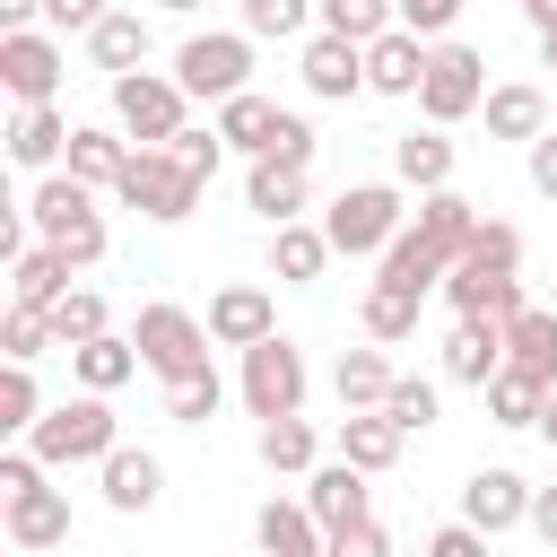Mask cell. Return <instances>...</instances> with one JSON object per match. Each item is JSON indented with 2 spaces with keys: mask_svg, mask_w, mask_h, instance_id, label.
I'll return each mask as SVG.
<instances>
[{
  "mask_svg": "<svg viewBox=\"0 0 557 557\" xmlns=\"http://www.w3.org/2000/svg\"><path fill=\"white\" fill-rule=\"evenodd\" d=\"M174 157H183V165L209 183V174L226 165V131H218V122H209V131H183V139H174Z\"/></svg>",
  "mask_w": 557,
  "mask_h": 557,
  "instance_id": "obj_46",
  "label": "cell"
},
{
  "mask_svg": "<svg viewBox=\"0 0 557 557\" xmlns=\"http://www.w3.org/2000/svg\"><path fill=\"white\" fill-rule=\"evenodd\" d=\"M70 374H78V392H122V383L139 374V339L96 331V339H78V348H70Z\"/></svg>",
  "mask_w": 557,
  "mask_h": 557,
  "instance_id": "obj_28",
  "label": "cell"
},
{
  "mask_svg": "<svg viewBox=\"0 0 557 557\" xmlns=\"http://www.w3.org/2000/svg\"><path fill=\"white\" fill-rule=\"evenodd\" d=\"M305 174H313V165L252 157V165H244V209H252L261 226H296V218H305Z\"/></svg>",
  "mask_w": 557,
  "mask_h": 557,
  "instance_id": "obj_19",
  "label": "cell"
},
{
  "mask_svg": "<svg viewBox=\"0 0 557 557\" xmlns=\"http://www.w3.org/2000/svg\"><path fill=\"white\" fill-rule=\"evenodd\" d=\"M479 400H487V418H496V426H513V435H522V426H540V409H548V383H531V374H513V366H505V374H496Z\"/></svg>",
  "mask_w": 557,
  "mask_h": 557,
  "instance_id": "obj_36",
  "label": "cell"
},
{
  "mask_svg": "<svg viewBox=\"0 0 557 557\" xmlns=\"http://www.w3.org/2000/svg\"><path fill=\"white\" fill-rule=\"evenodd\" d=\"M487 278H522V226H505V218H479V226H470V244H461V261H453V278H444V305L461 313Z\"/></svg>",
  "mask_w": 557,
  "mask_h": 557,
  "instance_id": "obj_12",
  "label": "cell"
},
{
  "mask_svg": "<svg viewBox=\"0 0 557 557\" xmlns=\"http://www.w3.org/2000/svg\"><path fill=\"white\" fill-rule=\"evenodd\" d=\"M26 218H35V244H61L78 270H96L104 261V209H96V183H78L70 165H52V174H35V191H26Z\"/></svg>",
  "mask_w": 557,
  "mask_h": 557,
  "instance_id": "obj_1",
  "label": "cell"
},
{
  "mask_svg": "<svg viewBox=\"0 0 557 557\" xmlns=\"http://www.w3.org/2000/svg\"><path fill=\"white\" fill-rule=\"evenodd\" d=\"M9 26H44V0H0V35Z\"/></svg>",
  "mask_w": 557,
  "mask_h": 557,
  "instance_id": "obj_52",
  "label": "cell"
},
{
  "mask_svg": "<svg viewBox=\"0 0 557 557\" xmlns=\"http://www.w3.org/2000/svg\"><path fill=\"white\" fill-rule=\"evenodd\" d=\"M522 165H531V191H540V200H557V131H540V139L522 148Z\"/></svg>",
  "mask_w": 557,
  "mask_h": 557,
  "instance_id": "obj_50",
  "label": "cell"
},
{
  "mask_svg": "<svg viewBox=\"0 0 557 557\" xmlns=\"http://www.w3.org/2000/svg\"><path fill=\"white\" fill-rule=\"evenodd\" d=\"M96 331H113V322H104V296H96V287H70V296L52 305V339L78 348V339H96Z\"/></svg>",
  "mask_w": 557,
  "mask_h": 557,
  "instance_id": "obj_43",
  "label": "cell"
},
{
  "mask_svg": "<svg viewBox=\"0 0 557 557\" xmlns=\"http://www.w3.org/2000/svg\"><path fill=\"white\" fill-rule=\"evenodd\" d=\"M531 531L557 548V487H531Z\"/></svg>",
  "mask_w": 557,
  "mask_h": 557,
  "instance_id": "obj_51",
  "label": "cell"
},
{
  "mask_svg": "<svg viewBox=\"0 0 557 557\" xmlns=\"http://www.w3.org/2000/svg\"><path fill=\"white\" fill-rule=\"evenodd\" d=\"M305 505H313L322 531H348V522L374 513V487H366L357 461H313V470H305Z\"/></svg>",
  "mask_w": 557,
  "mask_h": 557,
  "instance_id": "obj_16",
  "label": "cell"
},
{
  "mask_svg": "<svg viewBox=\"0 0 557 557\" xmlns=\"http://www.w3.org/2000/svg\"><path fill=\"white\" fill-rule=\"evenodd\" d=\"M52 400H44V383H35V366H0V435H35V418H44Z\"/></svg>",
  "mask_w": 557,
  "mask_h": 557,
  "instance_id": "obj_37",
  "label": "cell"
},
{
  "mask_svg": "<svg viewBox=\"0 0 557 557\" xmlns=\"http://www.w3.org/2000/svg\"><path fill=\"white\" fill-rule=\"evenodd\" d=\"M191 96L174 70H122L113 78V131H131V148H174L191 122Z\"/></svg>",
  "mask_w": 557,
  "mask_h": 557,
  "instance_id": "obj_5",
  "label": "cell"
},
{
  "mask_svg": "<svg viewBox=\"0 0 557 557\" xmlns=\"http://www.w3.org/2000/svg\"><path fill=\"white\" fill-rule=\"evenodd\" d=\"M400 226H409L400 183H339V200L322 209V235H331V252H348V261H383Z\"/></svg>",
  "mask_w": 557,
  "mask_h": 557,
  "instance_id": "obj_3",
  "label": "cell"
},
{
  "mask_svg": "<svg viewBox=\"0 0 557 557\" xmlns=\"http://www.w3.org/2000/svg\"><path fill=\"white\" fill-rule=\"evenodd\" d=\"M322 557H392V531L366 513V522H348V531H331V548Z\"/></svg>",
  "mask_w": 557,
  "mask_h": 557,
  "instance_id": "obj_47",
  "label": "cell"
},
{
  "mask_svg": "<svg viewBox=\"0 0 557 557\" xmlns=\"http://www.w3.org/2000/svg\"><path fill=\"white\" fill-rule=\"evenodd\" d=\"M218 131H226V148H235V157H261V148H270V131H278V104H270L261 87H244V96H226V104H218Z\"/></svg>",
  "mask_w": 557,
  "mask_h": 557,
  "instance_id": "obj_35",
  "label": "cell"
},
{
  "mask_svg": "<svg viewBox=\"0 0 557 557\" xmlns=\"http://www.w3.org/2000/svg\"><path fill=\"white\" fill-rule=\"evenodd\" d=\"M270 331H278L270 287L244 278V287H218V296H209V339H218V348H252V339H270Z\"/></svg>",
  "mask_w": 557,
  "mask_h": 557,
  "instance_id": "obj_20",
  "label": "cell"
},
{
  "mask_svg": "<svg viewBox=\"0 0 557 557\" xmlns=\"http://www.w3.org/2000/svg\"><path fill=\"white\" fill-rule=\"evenodd\" d=\"M322 26L348 35V44H374V35L400 26V0H322Z\"/></svg>",
  "mask_w": 557,
  "mask_h": 557,
  "instance_id": "obj_38",
  "label": "cell"
},
{
  "mask_svg": "<svg viewBox=\"0 0 557 557\" xmlns=\"http://www.w3.org/2000/svg\"><path fill=\"white\" fill-rule=\"evenodd\" d=\"M331 383H339V409H383V392H392L400 374H392L383 339H366V348H348V357H339V374H331Z\"/></svg>",
  "mask_w": 557,
  "mask_h": 557,
  "instance_id": "obj_34",
  "label": "cell"
},
{
  "mask_svg": "<svg viewBox=\"0 0 557 557\" xmlns=\"http://www.w3.org/2000/svg\"><path fill=\"white\" fill-rule=\"evenodd\" d=\"M261 470H278V479H305L313 461H322V435H313V418L296 409V418H261Z\"/></svg>",
  "mask_w": 557,
  "mask_h": 557,
  "instance_id": "obj_32",
  "label": "cell"
},
{
  "mask_svg": "<svg viewBox=\"0 0 557 557\" xmlns=\"http://www.w3.org/2000/svg\"><path fill=\"white\" fill-rule=\"evenodd\" d=\"M313 148H322V139H313V122H305V113H278V131H270V148H261V157H278V165H313Z\"/></svg>",
  "mask_w": 557,
  "mask_h": 557,
  "instance_id": "obj_45",
  "label": "cell"
},
{
  "mask_svg": "<svg viewBox=\"0 0 557 557\" xmlns=\"http://www.w3.org/2000/svg\"><path fill=\"white\" fill-rule=\"evenodd\" d=\"M44 348H61V339H52V313H35V305H9V313H0V357L35 366Z\"/></svg>",
  "mask_w": 557,
  "mask_h": 557,
  "instance_id": "obj_42",
  "label": "cell"
},
{
  "mask_svg": "<svg viewBox=\"0 0 557 557\" xmlns=\"http://www.w3.org/2000/svg\"><path fill=\"white\" fill-rule=\"evenodd\" d=\"M305 26H322V0H244V35L261 44H287V35H305Z\"/></svg>",
  "mask_w": 557,
  "mask_h": 557,
  "instance_id": "obj_39",
  "label": "cell"
},
{
  "mask_svg": "<svg viewBox=\"0 0 557 557\" xmlns=\"http://www.w3.org/2000/svg\"><path fill=\"white\" fill-rule=\"evenodd\" d=\"M122 435H113V409H104V392H78V400H52L44 418H35V435H26V453L44 461V470H70V461H104Z\"/></svg>",
  "mask_w": 557,
  "mask_h": 557,
  "instance_id": "obj_7",
  "label": "cell"
},
{
  "mask_svg": "<svg viewBox=\"0 0 557 557\" xmlns=\"http://www.w3.org/2000/svg\"><path fill=\"white\" fill-rule=\"evenodd\" d=\"M70 278H78V261H70L61 244H26V252L9 261V305H35V313H52V305L70 296Z\"/></svg>",
  "mask_w": 557,
  "mask_h": 557,
  "instance_id": "obj_23",
  "label": "cell"
},
{
  "mask_svg": "<svg viewBox=\"0 0 557 557\" xmlns=\"http://www.w3.org/2000/svg\"><path fill=\"white\" fill-rule=\"evenodd\" d=\"M252 540H261V557H322V548H331V531L313 522L305 496H270V505L252 513Z\"/></svg>",
  "mask_w": 557,
  "mask_h": 557,
  "instance_id": "obj_21",
  "label": "cell"
},
{
  "mask_svg": "<svg viewBox=\"0 0 557 557\" xmlns=\"http://www.w3.org/2000/svg\"><path fill=\"white\" fill-rule=\"evenodd\" d=\"M496 540L479 531V522H444V531H426V557H487Z\"/></svg>",
  "mask_w": 557,
  "mask_h": 557,
  "instance_id": "obj_48",
  "label": "cell"
},
{
  "mask_svg": "<svg viewBox=\"0 0 557 557\" xmlns=\"http://www.w3.org/2000/svg\"><path fill=\"white\" fill-rule=\"evenodd\" d=\"M426 35H409V26H392V35H374L366 44V96H409L418 104V87H426Z\"/></svg>",
  "mask_w": 557,
  "mask_h": 557,
  "instance_id": "obj_15",
  "label": "cell"
},
{
  "mask_svg": "<svg viewBox=\"0 0 557 557\" xmlns=\"http://www.w3.org/2000/svg\"><path fill=\"white\" fill-rule=\"evenodd\" d=\"M479 113H487V139H522V148H531V139L548 131V96H540L531 78L487 87V104H479Z\"/></svg>",
  "mask_w": 557,
  "mask_h": 557,
  "instance_id": "obj_26",
  "label": "cell"
},
{
  "mask_svg": "<svg viewBox=\"0 0 557 557\" xmlns=\"http://www.w3.org/2000/svg\"><path fill=\"white\" fill-rule=\"evenodd\" d=\"M322 270H331V235L322 226H305V218L296 226H270V278L278 287H313Z\"/></svg>",
  "mask_w": 557,
  "mask_h": 557,
  "instance_id": "obj_27",
  "label": "cell"
},
{
  "mask_svg": "<svg viewBox=\"0 0 557 557\" xmlns=\"http://www.w3.org/2000/svg\"><path fill=\"white\" fill-rule=\"evenodd\" d=\"M400 444H409V435H400L383 409H348V418H339V461H357L366 479H383V470L400 461Z\"/></svg>",
  "mask_w": 557,
  "mask_h": 557,
  "instance_id": "obj_29",
  "label": "cell"
},
{
  "mask_svg": "<svg viewBox=\"0 0 557 557\" xmlns=\"http://www.w3.org/2000/svg\"><path fill=\"white\" fill-rule=\"evenodd\" d=\"M96 479H104V505H113V513H148V505L165 496V461H157L148 444H113V453L96 461Z\"/></svg>",
  "mask_w": 557,
  "mask_h": 557,
  "instance_id": "obj_18",
  "label": "cell"
},
{
  "mask_svg": "<svg viewBox=\"0 0 557 557\" xmlns=\"http://www.w3.org/2000/svg\"><path fill=\"white\" fill-rule=\"evenodd\" d=\"M305 348L287 339V331H270V339H252L244 348V409L252 418H296L305 409Z\"/></svg>",
  "mask_w": 557,
  "mask_h": 557,
  "instance_id": "obj_10",
  "label": "cell"
},
{
  "mask_svg": "<svg viewBox=\"0 0 557 557\" xmlns=\"http://www.w3.org/2000/svg\"><path fill=\"white\" fill-rule=\"evenodd\" d=\"M479 104H487V61H479L470 44H453V35H444V44L426 52V87H418V113H426L435 131H453V122H470Z\"/></svg>",
  "mask_w": 557,
  "mask_h": 557,
  "instance_id": "obj_9",
  "label": "cell"
},
{
  "mask_svg": "<svg viewBox=\"0 0 557 557\" xmlns=\"http://www.w3.org/2000/svg\"><path fill=\"white\" fill-rule=\"evenodd\" d=\"M461 9H470V0H400V26L426 35V44H444V35L461 26Z\"/></svg>",
  "mask_w": 557,
  "mask_h": 557,
  "instance_id": "obj_44",
  "label": "cell"
},
{
  "mask_svg": "<svg viewBox=\"0 0 557 557\" xmlns=\"http://www.w3.org/2000/svg\"><path fill=\"white\" fill-rule=\"evenodd\" d=\"M218 400H226V383H218V366H200V374H183V383H165V418H174V426H209V418H218Z\"/></svg>",
  "mask_w": 557,
  "mask_h": 557,
  "instance_id": "obj_40",
  "label": "cell"
},
{
  "mask_svg": "<svg viewBox=\"0 0 557 557\" xmlns=\"http://www.w3.org/2000/svg\"><path fill=\"white\" fill-rule=\"evenodd\" d=\"M157 9H174V17H191V9H200V0H157Z\"/></svg>",
  "mask_w": 557,
  "mask_h": 557,
  "instance_id": "obj_56",
  "label": "cell"
},
{
  "mask_svg": "<svg viewBox=\"0 0 557 557\" xmlns=\"http://www.w3.org/2000/svg\"><path fill=\"white\" fill-rule=\"evenodd\" d=\"M505 366H513V374H531V383H557V313L522 305V313L505 322Z\"/></svg>",
  "mask_w": 557,
  "mask_h": 557,
  "instance_id": "obj_30",
  "label": "cell"
},
{
  "mask_svg": "<svg viewBox=\"0 0 557 557\" xmlns=\"http://www.w3.org/2000/svg\"><path fill=\"white\" fill-rule=\"evenodd\" d=\"M61 78H70V61H61V35L52 26H9L0 35V87L17 104H52Z\"/></svg>",
  "mask_w": 557,
  "mask_h": 557,
  "instance_id": "obj_11",
  "label": "cell"
},
{
  "mask_svg": "<svg viewBox=\"0 0 557 557\" xmlns=\"http://www.w3.org/2000/svg\"><path fill=\"white\" fill-rule=\"evenodd\" d=\"M453 165H461V157H453V139H444L435 122L392 139V183H400V191H444V183H453Z\"/></svg>",
  "mask_w": 557,
  "mask_h": 557,
  "instance_id": "obj_25",
  "label": "cell"
},
{
  "mask_svg": "<svg viewBox=\"0 0 557 557\" xmlns=\"http://www.w3.org/2000/svg\"><path fill=\"white\" fill-rule=\"evenodd\" d=\"M200 174L174 157V148H131V165H122V183H113V200L122 209H139L148 226H183L191 209H200Z\"/></svg>",
  "mask_w": 557,
  "mask_h": 557,
  "instance_id": "obj_6",
  "label": "cell"
},
{
  "mask_svg": "<svg viewBox=\"0 0 557 557\" xmlns=\"http://www.w3.org/2000/svg\"><path fill=\"white\" fill-rule=\"evenodd\" d=\"M540 435L557 444V383H548V409H540Z\"/></svg>",
  "mask_w": 557,
  "mask_h": 557,
  "instance_id": "obj_54",
  "label": "cell"
},
{
  "mask_svg": "<svg viewBox=\"0 0 557 557\" xmlns=\"http://www.w3.org/2000/svg\"><path fill=\"white\" fill-rule=\"evenodd\" d=\"M70 131H78V122H61V104H17V122H9V165L52 174V165L70 157Z\"/></svg>",
  "mask_w": 557,
  "mask_h": 557,
  "instance_id": "obj_22",
  "label": "cell"
},
{
  "mask_svg": "<svg viewBox=\"0 0 557 557\" xmlns=\"http://www.w3.org/2000/svg\"><path fill=\"white\" fill-rule=\"evenodd\" d=\"M131 339H139V366H148L157 383L200 374V366H209V348H218V339H209V322H200L191 305H165V296H157V305H139Z\"/></svg>",
  "mask_w": 557,
  "mask_h": 557,
  "instance_id": "obj_8",
  "label": "cell"
},
{
  "mask_svg": "<svg viewBox=\"0 0 557 557\" xmlns=\"http://www.w3.org/2000/svg\"><path fill=\"white\" fill-rule=\"evenodd\" d=\"M78 183H96V191H113L122 183V165H131V131H96V122H78L70 131V157H61Z\"/></svg>",
  "mask_w": 557,
  "mask_h": 557,
  "instance_id": "obj_31",
  "label": "cell"
},
{
  "mask_svg": "<svg viewBox=\"0 0 557 557\" xmlns=\"http://www.w3.org/2000/svg\"><path fill=\"white\" fill-rule=\"evenodd\" d=\"M435 409H444V392H435L426 374H400V383L383 392V418H392L400 435H426V426H435Z\"/></svg>",
  "mask_w": 557,
  "mask_h": 557,
  "instance_id": "obj_41",
  "label": "cell"
},
{
  "mask_svg": "<svg viewBox=\"0 0 557 557\" xmlns=\"http://www.w3.org/2000/svg\"><path fill=\"white\" fill-rule=\"evenodd\" d=\"M522 17H531V35H548L557 26V0H522Z\"/></svg>",
  "mask_w": 557,
  "mask_h": 557,
  "instance_id": "obj_53",
  "label": "cell"
},
{
  "mask_svg": "<svg viewBox=\"0 0 557 557\" xmlns=\"http://www.w3.org/2000/svg\"><path fill=\"white\" fill-rule=\"evenodd\" d=\"M174 78H183L191 104L244 96V87H252V35H244V26H200V35H183V44H174Z\"/></svg>",
  "mask_w": 557,
  "mask_h": 557,
  "instance_id": "obj_4",
  "label": "cell"
},
{
  "mask_svg": "<svg viewBox=\"0 0 557 557\" xmlns=\"http://www.w3.org/2000/svg\"><path fill=\"white\" fill-rule=\"evenodd\" d=\"M496 374H505V322H487V313H453V339H444V383L487 392Z\"/></svg>",
  "mask_w": 557,
  "mask_h": 557,
  "instance_id": "obj_14",
  "label": "cell"
},
{
  "mask_svg": "<svg viewBox=\"0 0 557 557\" xmlns=\"http://www.w3.org/2000/svg\"><path fill=\"white\" fill-rule=\"evenodd\" d=\"M104 9H113V0H44V26H52V35H87Z\"/></svg>",
  "mask_w": 557,
  "mask_h": 557,
  "instance_id": "obj_49",
  "label": "cell"
},
{
  "mask_svg": "<svg viewBox=\"0 0 557 557\" xmlns=\"http://www.w3.org/2000/svg\"><path fill=\"white\" fill-rule=\"evenodd\" d=\"M0 513H9V540L26 557H44V548L70 540V496L52 487V470L35 453H0Z\"/></svg>",
  "mask_w": 557,
  "mask_h": 557,
  "instance_id": "obj_2",
  "label": "cell"
},
{
  "mask_svg": "<svg viewBox=\"0 0 557 557\" xmlns=\"http://www.w3.org/2000/svg\"><path fill=\"white\" fill-rule=\"evenodd\" d=\"M296 78H305V96L348 104V96H366V44H348V35H331V26H313V35H305Z\"/></svg>",
  "mask_w": 557,
  "mask_h": 557,
  "instance_id": "obj_13",
  "label": "cell"
},
{
  "mask_svg": "<svg viewBox=\"0 0 557 557\" xmlns=\"http://www.w3.org/2000/svg\"><path fill=\"white\" fill-rule=\"evenodd\" d=\"M540 70H557V26H548V35H540Z\"/></svg>",
  "mask_w": 557,
  "mask_h": 557,
  "instance_id": "obj_55",
  "label": "cell"
},
{
  "mask_svg": "<svg viewBox=\"0 0 557 557\" xmlns=\"http://www.w3.org/2000/svg\"><path fill=\"white\" fill-rule=\"evenodd\" d=\"M78 44H87V61H96L104 78H122V70H148V17H139V9H104V17H96Z\"/></svg>",
  "mask_w": 557,
  "mask_h": 557,
  "instance_id": "obj_24",
  "label": "cell"
},
{
  "mask_svg": "<svg viewBox=\"0 0 557 557\" xmlns=\"http://www.w3.org/2000/svg\"><path fill=\"white\" fill-rule=\"evenodd\" d=\"M418 287H392V278H366V305H357V322H366V339H383V348H400L409 331H418Z\"/></svg>",
  "mask_w": 557,
  "mask_h": 557,
  "instance_id": "obj_33",
  "label": "cell"
},
{
  "mask_svg": "<svg viewBox=\"0 0 557 557\" xmlns=\"http://www.w3.org/2000/svg\"><path fill=\"white\" fill-rule=\"evenodd\" d=\"M461 522H479L487 540L513 531V522H531V479L522 470H470L461 479Z\"/></svg>",
  "mask_w": 557,
  "mask_h": 557,
  "instance_id": "obj_17",
  "label": "cell"
}]
</instances>
